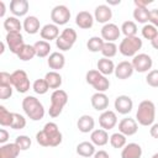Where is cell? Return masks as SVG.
Instances as JSON below:
<instances>
[{"label": "cell", "instance_id": "f35d334b", "mask_svg": "<svg viewBox=\"0 0 158 158\" xmlns=\"http://www.w3.org/2000/svg\"><path fill=\"white\" fill-rule=\"evenodd\" d=\"M32 89H33V91H35L36 94L43 95V94H46V93L48 91L49 86H48V84H47L46 79H44V78H42V79H36V80L33 81Z\"/></svg>", "mask_w": 158, "mask_h": 158}, {"label": "cell", "instance_id": "681fc988", "mask_svg": "<svg viewBox=\"0 0 158 158\" xmlns=\"http://www.w3.org/2000/svg\"><path fill=\"white\" fill-rule=\"evenodd\" d=\"M149 135H151L153 138L158 139V122H157V123H153V125L151 126V128H149Z\"/></svg>", "mask_w": 158, "mask_h": 158}, {"label": "cell", "instance_id": "f5cc1de1", "mask_svg": "<svg viewBox=\"0 0 158 158\" xmlns=\"http://www.w3.org/2000/svg\"><path fill=\"white\" fill-rule=\"evenodd\" d=\"M5 12H6L5 2L4 1H0V17H4L5 16Z\"/></svg>", "mask_w": 158, "mask_h": 158}, {"label": "cell", "instance_id": "7a4b0ae2", "mask_svg": "<svg viewBox=\"0 0 158 158\" xmlns=\"http://www.w3.org/2000/svg\"><path fill=\"white\" fill-rule=\"evenodd\" d=\"M22 109H23L26 116L32 121H40L44 116V107H43L42 102L32 95L23 98Z\"/></svg>", "mask_w": 158, "mask_h": 158}, {"label": "cell", "instance_id": "ab89813d", "mask_svg": "<svg viewBox=\"0 0 158 158\" xmlns=\"http://www.w3.org/2000/svg\"><path fill=\"white\" fill-rule=\"evenodd\" d=\"M12 122V112H10L4 105H0V125L10 126Z\"/></svg>", "mask_w": 158, "mask_h": 158}, {"label": "cell", "instance_id": "ac0fdd59", "mask_svg": "<svg viewBox=\"0 0 158 158\" xmlns=\"http://www.w3.org/2000/svg\"><path fill=\"white\" fill-rule=\"evenodd\" d=\"M30 4L27 0H11L10 2V11L15 17L25 16L28 12Z\"/></svg>", "mask_w": 158, "mask_h": 158}, {"label": "cell", "instance_id": "f546056e", "mask_svg": "<svg viewBox=\"0 0 158 158\" xmlns=\"http://www.w3.org/2000/svg\"><path fill=\"white\" fill-rule=\"evenodd\" d=\"M44 79L49 86V89H59V86L62 85V75L58 73V72H54V70H51L48 73H46L44 75Z\"/></svg>", "mask_w": 158, "mask_h": 158}, {"label": "cell", "instance_id": "836d02e7", "mask_svg": "<svg viewBox=\"0 0 158 158\" xmlns=\"http://www.w3.org/2000/svg\"><path fill=\"white\" fill-rule=\"evenodd\" d=\"M105 41L101 38V37H98V36H93L88 40L86 42V47L90 52L93 53H96V52H101L102 49V46H104Z\"/></svg>", "mask_w": 158, "mask_h": 158}, {"label": "cell", "instance_id": "11a10c76", "mask_svg": "<svg viewBox=\"0 0 158 158\" xmlns=\"http://www.w3.org/2000/svg\"><path fill=\"white\" fill-rule=\"evenodd\" d=\"M121 1L120 0H117V1H111V0H107V4L109 5H118Z\"/></svg>", "mask_w": 158, "mask_h": 158}, {"label": "cell", "instance_id": "2e32d148", "mask_svg": "<svg viewBox=\"0 0 158 158\" xmlns=\"http://www.w3.org/2000/svg\"><path fill=\"white\" fill-rule=\"evenodd\" d=\"M133 72H135V69H133L132 63L128 62V60H122L115 67V72L114 73H115L117 79L125 80V79H128L133 74Z\"/></svg>", "mask_w": 158, "mask_h": 158}, {"label": "cell", "instance_id": "bcb514c9", "mask_svg": "<svg viewBox=\"0 0 158 158\" xmlns=\"http://www.w3.org/2000/svg\"><path fill=\"white\" fill-rule=\"evenodd\" d=\"M4 85H11V74L2 70L0 73V86Z\"/></svg>", "mask_w": 158, "mask_h": 158}, {"label": "cell", "instance_id": "52a82bcc", "mask_svg": "<svg viewBox=\"0 0 158 158\" xmlns=\"http://www.w3.org/2000/svg\"><path fill=\"white\" fill-rule=\"evenodd\" d=\"M77 37H78V35H77L75 30H73L70 27H67L60 32V35L56 40V46H57L58 49H60L63 52L69 51V49H72L73 44L75 43Z\"/></svg>", "mask_w": 158, "mask_h": 158}, {"label": "cell", "instance_id": "7bdbcfd3", "mask_svg": "<svg viewBox=\"0 0 158 158\" xmlns=\"http://www.w3.org/2000/svg\"><path fill=\"white\" fill-rule=\"evenodd\" d=\"M15 143L17 144V147L20 148V151H27V149L31 147L32 141H31V138H30L28 136H26V135H20V136L16 137Z\"/></svg>", "mask_w": 158, "mask_h": 158}, {"label": "cell", "instance_id": "4dcf8cb0", "mask_svg": "<svg viewBox=\"0 0 158 158\" xmlns=\"http://www.w3.org/2000/svg\"><path fill=\"white\" fill-rule=\"evenodd\" d=\"M4 28L9 32H20L22 28V23L20 22V20L15 16H9L4 20Z\"/></svg>", "mask_w": 158, "mask_h": 158}, {"label": "cell", "instance_id": "5b68a950", "mask_svg": "<svg viewBox=\"0 0 158 158\" xmlns=\"http://www.w3.org/2000/svg\"><path fill=\"white\" fill-rule=\"evenodd\" d=\"M85 79L86 83L96 90V93H105L110 86V80L105 75H102L98 69H90L89 72H86Z\"/></svg>", "mask_w": 158, "mask_h": 158}, {"label": "cell", "instance_id": "4316f807", "mask_svg": "<svg viewBox=\"0 0 158 158\" xmlns=\"http://www.w3.org/2000/svg\"><path fill=\"white\" fill-rule=\"evenodd\" d=\"M20 153V148L14 143H5L0 147V158H17Z\"/></svg>", "mask_w": 158, "mask_h": 158}, {"label": "cell", "instance_id": "e0dca14e", "mask_svg": "<svg viewBox=\"0 0 158 158\" xmlns=\"http://www.w3.org/2000/svg\"><path fill=\"white\" fill-rule=\"evenodd\" d=\"M112 17V10L110 9L109 5H99L96 6L95 9V12H94V19L95 21L100 22V23H109V21L111 20Z\"/></svg>", "mask_w": 158, "mask_h": 158}, {"label": "cell", "instance_id": "9f6ffc18", "mask_svg": "<svg viewBox=\"0 0 158 158\" xmlns=\"http://www.w3.org/2000/svg\"><path fill=\"white\" fill-rule=\"evenodd\" d=\"M0 47H1V49H0V54H2V53H4V51H5V43H4V42H1V43H0Z\"/></svg>", "mask_w": 158, "mask_h": 158}, {"label": "cell", "instance_id": "d6986e66", "mask_svg": "<svg viewBox=\"0 0 158 158\" xmlns=\"http://www.w3.org/2000/svg\"><path fill=\"white\" fill-rule=\"evenodd\" d=\"M91 106L96 111H105L109 107V98L105 93H95L90 99Z\"/></svg>", "mask_w": 158, "mask_h": 158}, {"label": "cell", "instance_id": "816d5d0a", "mask_svg": "<svg viewBox=\"0 0 158 158\" xmlns=\"http://www.w3.org/2000/svg\"><path fill=\"white\" fill-rule=\"evenodd\" d=\"M94 158H110V156H109V153H107L106 151H104V149H100V151L95 152V154H94Z\"/></svg>", "mask_w": 158, "mask_h": 158}, {"label": "cell", "instance_id": "30bf717a", "mask_svg": "<svg viewBox=\"0 0 158 158\" xmlns=\"http://www.w3.org/2000/svg\"><path fill=\"white\" fill-rule=\"evenodd\" d=\"M131 63L133 65V69L136 72H138V73H146L153 65L152 58L148 54H146V53H138V54H136L133 57V59H132Z\"/></svg>", "mask_w": 158, "mask_h": 158}, {"label": "cell", "instance_id": "6da1fadb", "mask_svg": "<svg viewBox=\"0 0 158 158\" xmlns=\"http://www.w3.org/2000/svg\"><path fill=\"white\" fill-rule=\"evenodd\" d=\"M62 132L54 122H47L43 128L36 133V141L42 147H57L62 143Z\"/></svg>", "mask_w": 158, "mask_h": 158}, {"label": "cell", "instance_id": "8d00e7d4", "mask_svg": "<svg viewBox=\"0 0 158 158\" xmlns=\"http://www.w3.org/2000/svg\"><path fill=\"white\" fill-rule=\"evenodd\" d=\"M137 25L133 21H125L121 26V32L125 35V37H133L137 36Z\"/></svg>", "mask_w": 158, "mask_h": 158}, {"label": "cell", "instance_id": "e575fe53", "mask_svg": "<svg viewBox=\"0 0 158 158\" xmlns=\"http://www.w3.org/2000/svg\"><path fill=\"white\" fill-rule=\"evenodd\" d=\"M133 19L139 23H147L149 21V10L147 7H135L133 10Z\"/></svg>", "mask_w": 158, "mask_h": 158}, {"label": "cell", "instance_id": "74e56055", "mask_svg": "<svg viewBox=\"0 0 158 158\" xmlns=\"http://www.w3.org/2000/svg\"><path fill=\"white\" fill-rule=\"evenodd\" d=\"M117 53V46L115 44V42H105L101 49V54L104 56V58H112L115 57Z\"/></svg>", "mask_w": 158, "mask_h": 158}, {"label": "cell", "instance_id": "5bb4252c", "mask_svg": "<svg viewBox=\"0 0 158 158\" xmlns=\"http://www.w3.org/2000/svg\"><path fill=\"white\" fill-rule=\"evenodd\" d=\"M121 28H118L117 25L115 23H105L101 27V38L105 42H115L116 40H118L120 35H121Z\"/></svg>", "mask_w": 158, "mask_h": 158}, {"label": "cell", "instance_id": "83f0119b", "mask_svg": "<svg viewBox=\"0 0 158 158\" xmlns=\"http://www.w3.org/2000/svg\"><path fill=\"white\" fill-rule=\"evenodd\" d=\"M77 153L83 157V158H89V157H94L95 154V146L91 143V142H88V141H84V142H80L78 146H77Z\"/></svg>", "mask_w": 158, "mask_h": 158}, {"label": "cell", "instance_id": "d590c367", "mask_svg": "<svg viewBox=\"0 0 158 158\" xmlns=\"http://www.w3.org/2000/svg\"><path fill=\"white\" fill-rule=\"evenodd\" d=\"M110 143L114 148H123L126 144H127V139H126V136L122 135L121 132H115L110 136Z\"/></svg>", "mask_w": 158, "mask_h": 158}, {"label": "cell", "instance_id": "f1b7e54d", "mask_svg": "<svg viewBox=\"0 0 158 158\" xmlns=\"http://www.w3.org/2000/svg\"><path fill=\"white\" fill-rule=\"evenodd\" d=\"M96 67H98V70L102 74V75H110V74H112L114 72H115V64H114V62L111 60V59H109V58H100L99 60H98V64H96Z\"/></svg>", "mask_w": 158, "mask_h": 158}, {"label": "cell", "instance_id": "7c38bea8", "mask_svg": "<svg viewBox=\"0 0 158 158\" xmlns=\"http://www.w3.org/2000/svg\"><path fill=\"white\" fill-rule=\"evenodd\" d=\"M114 106H115L116 112H118L121 115H127L133 109V101L128 95H118L115 99Z\"/></svg>", "mask_w": 158, "mask_h": 158}, {"label": "cell", "instance_id": "ee69618b", "mask_svg": "<svg viewBox=\"0 0 158 158\" xmlns=\"http://www.w3.org/2000/svg\"><path fill=\"white\" fill-rule=\"evenodd\" d=\"M146 81L149 86L158 88V69H153V70L148 72V74L146 77Z\"/></svg>", "mask_w": 158, "mask_h": 158}, {"label": "cell", "instance_id": "1f68e13d", "mask_svg": "<svg viewBox=\"0 0 158 158\" xmlns=\"http://www.w3.org/2000/svg\"><path fill=\"white\" fill-rule=\"evenodd\" d=\"M33 47L36 49V56L37 57L44 58V57H48L49 56V52H51V44H49V42L43 41V40H40V41H37L33 44Z\"/></svg>", "mask_w": 158, "mask_h": 158}, {"label": "cell", "instance_id": "603a6c76", "mask_svg": "<svg viewBox=\"0 0 158 158\" xmlns=\"http://www.w3.org/2000/svg\"><path fill=\"white\" fill-rule=\"evenodd\" d=\"M142 148L138 143H127L121 151V158H141Z\"/></svg>", "mask_w": 158, "mask_h": 158}, {"label": "cell", "instance_id": "277c9868", "mask_svg": "<svg viewBox=\"0 0 158 158\" xmlns=\"http://www.w3.org/2000/svg\"><path fill=\"white\" fill-rule=\"evenodd\" d=\"M67 102H68V94L62 89L54 90L51 95V105L48 109L49 116L53 118L58 117L62 114L63 107L67 105Z\"/></svg>", "mask_w": 158, "mask_h": 158}, {"label": "cell", "instance_id": "b9f144b4", "mask_svg": "<svg viewBox=\"0 0 158 158\" xmlns=\"http://www.w3.org/2000/svg\"><path fill=\"white\" fill-rule=\"evenodd\" d=\"M142 36H143V38H146V40H149V41H152L157 35H158V30H157V27H154L153 25H151V23H146V25H143V27H142Z\"/></svg>", "mask_w": 158, "mask_h": 158}, {"label": "cell", "instance_id": "60d3db41", "mask_svg": "<svg viewBox=\"0 0 158 158\" xmlns=\"http://www.w3.org/2000/svg\"><path fill=\"white\" fill-rule=\"evenodd\" d=\"M10 127L12 130H22L26 127V118L17 114V112H12V122L10 125Z\"/></svg>", "mask_w": 158, "mask_h": 158}, {"label": "cell", "instance_id": "484cf974", "mask_svg": "<svg viewBox=\"0 0 158 158\" xmlns=\"http://www.w3.org/2000/svg\"><path fill=\"white\" fill-rule=\"evenodd\" d=\"M22 27L23 30L28 33V35H35L37 33L38 31H41V25H40V20L36 17V16H27L25 20H23V23H22Z\"/></svg>", "mask_w": 158, "mask_h": 158}, {"label": "cell", "instance_id": "6f0895ef", "mask_svg": "<svg viewBox=\"0 0 158 158\" xmlns=\"http://www.w3.org/2000/svg\"><path fill=\"white\" fill-rule=\"evenodd\" d=\"M151 158H158V152H157V153H154V154H153Z\"/></svg>", "mask_w": 158, "mask_h": 158}, {"label": "cell", "instance_id": "8fae6325", "mask_svg": "<svg viewBox=\"0 0 158 158\" xmlns=\"http://www.w3.org/2000/svg\"><path fill=\"white\" fill-rule=\"evenodd\" d=\"M5 42H6L10 52L14 53V54H16V56H17V53L20 52V49L25 44L23 37H22L21 32H9V33H6Z\"/></svg>", "mask_w": 158, "mask_h": 158}, {"label": "cell", "instance_id": "f907efd6", "mask_svg": "<svg viewBox=\"0 0 158 158\" xmlns=\"http://www.w3.org/2000/svg\"><path fill=\"white\" fill-rule=\"evenodd\" d=\"M136 7H147V5L152 4V0H135Z\"/></svg>", "mask_w": 158, "mask_h": 158}, {"label": "cell", "instance_id": "9c48e42d", "mask_svg": "<svg viewBox=\"0 0 158 158\" xmlns=\"http://www.w3.org/2000/svg\"><path fill=\"white\" fill-rule=\"evenodd\" d=\"M51 20L54 25H65L70 20V11L65 5H57L51 11Z\"/></svg>", "mask_w": 158, "mask_h": 158}, {"label": "cell", "instance_id": "db71d44e", "mask_svg": "<svg viewBox=\"0 0 158 158\" xmlns=\"http://www.w3.org/2000/svg\"><path fill=\"white\" fill-rule=\"evenodd\" d=\"M151 44H152V47H153L154 49H158V35L151 41Z\"/></svg>", "mask_w": 158, "mask_h": 158}, {"label": "cell", "instance_id": "ffe728a7", "mask_svg": "<svg viewBox=\"0 0 158 158\" xmlns=\"http://www.w3.org/2000/svg\"><path fill=\"white\" fill-rule=\"evenodd\" d=\"M40 35H41V37H42L43 41L51 42V41L58 38V36H59V28H58V26L54 25V23H46V25L41 28Z\"/></svg>", "mask_w": 158, "mask_h": 158}, {"label": "cell", "instance_id": "ba28073f", "mask_svg": "<svg viewBox=\"0 0 158 158\" xmlns=\"http://www.w3.org/2000/svg\"><path fill=\"white\" fill-rule=\"evenodd\" d=\"M11 85L21 94L27 93L31 86L27 73L22 69H17V70L12 72L11 73Z\"/></svg>", "mask_w": 158, "mask_h": 158}, {"label": "cell", "instance_id": "7402d4cb", "mask_svg": "<svg viewBox=\"0 0 158 158\" xmlns=\"http://www.w3.org/2000/svg\"><path fill=\"white\" fill-rule=\"evenodd\" d=\"M47 63H48V67L51 69H53L54 72L62 69L64 65H65V57L62 52H53L48 56V59H47Z\"/></svg>", "mask_w": 158, "mask_h": 158}, {"label": "cell", "instance_id": "c3c4849f", "mask_svg": "<svg viewBox=\"0 0 158 158\" xmlns=\"http://www.w3.org/2000/svg\"><path fill=\"white\" fill-rule=\"evenodd\" d=\"M9 132L5 130V128H1L0 130V143L1 144H5L6 143V141L9 139Z\"/></svg>", "mask_w": 158, "mask_h": 158}, {"label": "cell", "instance_id": "f6af8a7d", "mask_svg": "<svg viewBox=\"0 0 158 158\" xmlns=\"http://www.w3.org/2000/svg\"><path fill=\"white\" fill-rule=\"evenodd\" d=\"M12 95V85H4L0 86V99L1 100H7Z\"/></svg>", "mask_w": 158, "mask_h": 158}, {"label": "cell", "instance_id": "44dd1931", "mask_svg": "<svg viewBox=\"0 0 158 158\" xmlns=\"http://www.w3.org/2000/svg\"><path fill=\"white\" fill-rule=\"evenodd\" d=\"M94 16L89 12V11H80L77 16H75V23L77 26H79V28L83 30H89L93 27L94 25Z\"/></svg>", "mask_w": 158, "mask_h": 158}, {"label": "cell", "instance_id": "d6a6232c", "mask_svg": "<svg viewBox=\"0 0 158 158\" xmlns=\"http://www.w3.org/2000/svg\"><path fill=\"white\" fill-rule=\"evenodd\" d=\"M17 57L23 60V62H27V60H31L33 57H36V49L33 47V44H23V47L20 49V52L17 53Z\"/></svg>", "mask_w": 158, "mask_h": 158}, {"label": "cell", "instance_id": "7dc6e473", "mask_svg": "<svg viewBox=\"0 0 158 158\" xmlns=\"http://www.w3.org/2000/svg\"><path fill=\"white\" fill-rule=\"evenodd\" d=\"M151 25L154 27H158V9H152L149 10V21Z\"/></svg>", "mask_w": 158, "mask_h": 158}, {"label": "cell", "instance_id": "cb8c5ba5", "mask_svg": "<svg viewBox=\"0 0 158 158\" xmlns=\"http://www.w3.org/2000/svg\"><path fill=\"white\" fill-rule=\"evenodd\" d=\"M94 126H95V120L93 118V116L90 115H81L78 118L77 122V127L80 132L83 133H89L94 131Z\"/></svg>", "mask_w": 158, "mask_h": 158}, {"label": "cell", "instance_id": "d4e9b609", "mask_svg": "<svg viewBox=\"0 0 158 158\" xmlns=\"http://www.w3.org/2000/svg\"><path fill=\"white\" fill-rule=\"evenodd\" d=\"M110 137L107 135V131L102 130V128H98V130H94L91 133H90V142L94 144V146H98V147H102L105 146L107 142H109Z\"/></svg>", "mask_w": 158, "mask_h": 158}, {"label": "cell", "instance_id": "9a60e30c", "mask_svg": "<svg viewBox=\"0 0 158 158\" xmlns=\"http://www.w3.org/2000/svg\"><path fill=\"white\" fill-rule=\"evenodd\" d=\"M138 131V123L132 117H125L118 122V132L127 136H133Z\"/></svg>", "mask_w": 158, "mask_h": 158}, {"label": "cell", "instance_id": "4fadbf2b", "mask_svg": "<svg viewBox=\"0 0 158 158\" xmlns=\"http://www.w3.org/2000/svg\"><path fill=\"white\" fill-rule=\"evenodd\" d=\"M99 125L105 131H109V130L114 128L117 125V115H116V112L111 111V110L102 111L101 115L99 116Z\"/></svg>", "mask_w": 158, "mask_h": 158}, {"label": "cell", "instance_id": "3957f363", "mask_svg": "<svg viewBox=\"0 0 158 158\" xmlns=\"http://www.w3.org/2000/svg\"><path fill=\"white\" fill-rule=\"evenodd\" d=\"M156 118V105L151 100H143L139 102L137 112H136V121L142 126H152Z\"/></svg>", "mask_w": 158, "mask_h": 158}, {"label": "cell", "instance_id": "8992f818", "mask_svg": "<svg viewBox=\"0 0 158 158\" xmlns=\"http://www.w3.org/2000/svg\"><path fill=\"white\" fill-rule=\"evenodd\" d=\"M142 40L138 36L125 37L118 46V52L125 57H135L138 54V51L142 48Z\"/></svg>", "mask_w": 158, "mask_h": 158}]
</instances>
